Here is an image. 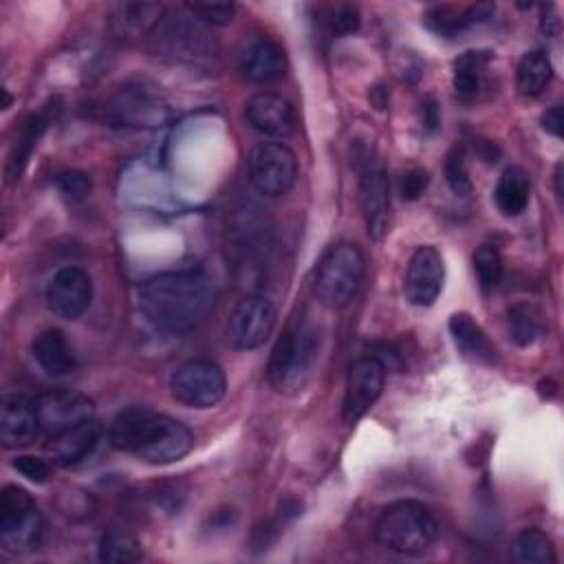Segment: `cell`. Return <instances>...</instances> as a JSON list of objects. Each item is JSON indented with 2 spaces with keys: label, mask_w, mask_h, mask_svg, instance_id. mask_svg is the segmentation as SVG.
Here are the masks:
<instances>
[{
  "label": "cell",
  "mask_w": 564,
  "mask_h": 564,
  "mask_svg": "<svg viewBox=\"0 0 564 564\" xmlns=\"http://www.w3.org/2000/svg\"><path fill=\"white\" fill-rule=\"evenodd\" d=\"M214 283L201 269L166 272L140 287V311L164 333H188L214 307Z\"/></svg>",
  "instance_id": "cell-1"
},
{
  "label": "cell",
  "mask_w": 564,
  "mask_h": 564,
  "mask_svg": "<svg viewBox=\"0 0 564 564\" xmlns=\"http://www.w3.org/2000/svg\"><path fill=\"white\" fill-rule=\"evenodd\" d=\"M109 443L151 465H170L181 461L195 445L192 432L162 412L133 406L122 410L111 428Z\"/></svg>",
  "instance_id": "cell-2"
},
{
  "label": "cell",
  "mask_w": 564,
  "mask_h": 564,
  "mask_svg": "<svg viewBox=\"0 0 564 564\" xmlns=\"http://www.w3.org/2000/svg\"><path fill=\"white\" fill-rule=\"evenodd\" d=\"M318 351H320L318 327L311 322L309 316L296 313L287 322L269 357L267 377L272 388L280 395L300 392L313 375Z\"/></svg>",
  "instance_id": "cell-3"
},
{
  "label": "cell",
  "mask_w": 564,
  "mask_h": 564,
  "mask_svg": "<svg viewBox=\"0 0 564 564\" xmlns=\"http://www.w3.org/2000/svg\"><path fill=\"white\" fill-rule=\"evenodd\" d=\"M436 535V518L423 502L417 500H397L388 505L375 522L377 542L401 555L425 553L434 544Z\"/></svg>",
  "instance_id": "cell-4"
},
{
  "label": "cell",
  "mask_w": 564,
  "mask_h": 564,
  "mask_svg": "<svg viewBox=\"0 0 564 564\" xmlns=\"http://www.w3.org/2000/svg\"><path fill=\"white\" fill-rule=\"evenodd\" d=\"M364 274L366 261L360 247L353 243H335L318 261L313 291L327 309L340 311L355 300Z\"/></svg>",
  "instance_id": "cell-5"
},
{
  "label": "cell",
  "mask_w": 564,
  "mask_h": 564,
  "mask_svg": "<svg viewBox=\"0 0 564 564\" xmlns=\"http://www.w3.org/2000/svg\"><path fill=\"white\" fill-rule=\"evenodd\" d=\"M43 516L32 494L8 485L0 494V542L10 553H27L41 544Z\"/></svg>",
  "instance_id": "cell-6"
},
{
  "label": "cell",
  "mask_w": 564,
  "mask_h": 564,
  "mask_svg": "<svg viewBox=\"0 0 564 564\" xmlns=\"http://www.w3.org/2000/svg\"><path fill=\"white\" fill-rule=\"evenodd\" d=\"M228 390V379L223 368L212 360H190L175 368L170 375L173 397L197 410L214 408L223 401Z\"/></svg>",
  "instance_id": "cell-7"
},
{
  "label": "cell",
  "mask_w": 564,
  "mask_h": 564,
  "mask_svg": "<svg viewBox=\"0 0 564 564\" xmlns=\"http://www.w3.org/2000/svg\"><path fill=\"white\" fill-rule=\"evenodd\" d=\"M252 186L265 197H285L298 179V162L291 148L278 142H263L252 148L247 159Z\"/></svg>",
  "instance_id": "cell-8"
},
{
  "label": "cell",
  "mask_w": 564,
  "mask_h": 564,
  "mask_svg": "<svg viewBox=\"0 0 564 564\" xmlns=\"http://www.w3.org/2000/svg\"><path fill=\"white\" fill-rule=\"evenodd\" d=\"M157 54L175 63H201L214 56V41L195 16H175L155 27Z\"/></svg>",
  "instance_id": "cell-9"
},
{
  "label": "cell",
  "mask_w": 564,
  "mask_h": 564,
  "mask_svg": "<svg viewBox=\"0 0 564 564\" xmlns=\"http://www.w3.org/2000/svg\"><path fill=\"white\" fill-rule=\"evenodd\" d=\"M276 307L265 296H245L232 311L225 335L228 342L239 351H254L263 346L276 329Z\"/></svg>",
  "instance_id": "cell-10"
},
{
  "label": "cell",
  "mask_w": 564,
  "mask_h": 564,
  "mask_svg": "<svg viewBox=\"0 0 564 564\" xmlns=\"http://www.w3.org/2000/svg\"><path fill=\"white\" fill-rule=\"evenodd\" d=\"M360 208L368 236L381 241L390 223V188L386 170L371 155L360 164Z\"/></svg>",
  "instance_id": "cell-11"
},
{
  "label": "cell",
  "mask_w": 564,
  "mask_h": 564,
  "mask_svg": "<svg viewBox=\"0 0 564 564\" xmlns=\"http://www.w3.org/2000/svg\"><path fill=\"white\" fill-rule=\"evenodd\" d=\"M386 384V368L375 357H362L353 362L346 377L342 414L346 423L360 421L381 397Z\"/></svg>",
  "instance_id": "cell-12"
},
{
  "label": "cell",
  "mask_w": 564,
  "mask_h": 564,
  "mask_svg": "<svg viewBox=\"0 0 564 564\" xmlns=\"http://www.w3.org/2000/svg\"><path fill=\"white\" fill-rule=\"evenodd\" d=\"M41 432L54 436L93 419V401L78 390H47L36 397Z\"/></svg>",
  "instance_id": "cell-13"
},
{
  "label": "cell",
  "mask_w": 564,
  "mask_h": 564,
  "mask_svg": "<svg viewBox=\"0 0 564 564\" xmlns=\"http://www.w3.org/2000/svg\"><path fill=\"white\" fill-rule=\"evenodd\" d=\"M445 280V265L436 247L421 245L412 254L406 272L403 291L410 305L414 307H432L441 296Z\"/></svg>",
  "instance_id": "cell-14"
},
{
  "label": "cell",
  "mask_w": 564,
  "mask_h": 564,
  "mask_svg": "<svg viewBox=\"0 0 564 564\" xmlns=\"http://www.w3.org/2000/svg\"><path fill=\"white\" fill-rule=\"evenodd\" d=\"M93 300L91 276L80 267H63L47 287V307L63 320L82 318Z\"/></svg>",
  "instance_id": "cell-15"
},
{
  "label": "cell",
  "mask_w": 564,
  "mask_h": 564,
  "mask_svg": "<svg viewBox=\"0 0 564 564\" xmlns=\"http://www.w3.org/2000/svg\"><path fill=\"white\" fill-rule=\"evenodd\" d=\"M245 120L263 137L287 140L296 133L298 118L294 104L272 91H261L252 96L245 104Z\"/></svg>",
  "instance_id": "cell-16"
},
{
  "label": "cell",
  "mask_w": 564,
  "mask_h": 564,
  "mask_svg": "<svg viewBox=\"0 0 564 564\" xmlns=\"http://www.w3.org/2000/svg\"><path fill=\"white\" fill-rule=\"evenodd\" d=\"M236 69L252 85H274L285 76V52L269 36H254L241 47Z\"/></svg>",
  "instance_id": "cell-17"
},
{
  "label": "cell",
  "mask_w": 564,
  "mask_h": 564,
  "mask_svg": "<svg viewBox=\"0 0 564 564\" xmlns=\"http://www.w3.org/2000/svg\"><path fill=\"white\" fill-rule=\"evenodd\" d=\"M41 432L36 399L23 392H5L0 406V441L5 447L30 445Z\"/></svg>",
  "instance_id": "cell-18"
},
{
  "label": "cell",
  "mask_w": 564,
  "mask_h": 564,
  "mask_svg": "<svg viewBox=\"0 0 564 564\" xmlns=\"http://www.w3.org/2000/svg\"><path fill=\"white\" fill-rule=\"evenodd\" d=\"M100 441H102V425L96 419H89L80 425H74L65 432L54 434L45 452L54 465L76 467L96 452Z\"/></svg>",
  "instance_id": "cell-19"
},
{
  "label": "cell",
  "mask_w": 564,
  "mask_h": 564,
  "mask_svg": "<svg viewBox=\"0 0 564 564\" xmlns=\"http://www.w3.org/2000/svg\"><path fill=\"white\" fill-rule=\"evenodd\" d=\"M32 355L49 377H67L76 371L74 349L60 329L43 331L32 344Z\"/></svg>",
  "instance_id": "cell-20"
},
{
  "label": "cell",
  "mask_w": 564,
  "mask_h": 564,
  "mask_svg": "<svg viewBox=\"0 0 564 564\" xmlns=\"http://www.w3.org/2000/svg\"><path fill=\"white\" fill-rule=\"evenodd\" d=\"M450 335L458 353L472 362H483L491 364L496 360V349L489 342L487 333L474 322L472 316L467 313H454L450 318Z\"/></svg>",
  "instance_id": "cell-21"
},
{
  "label": "cell",
  "mask_w": 564,
  "mask_h": 564,
  "mask_svg": "<svg viewBox=\"0 0 564 564\" xmlns=\"http://www.w3.org/2000/svg\"><path fill=\"white\" fill-rule=\"evenodd\" d=\"M494 14V5H472V8H432L425 14V25L445 38H454L465 30L485 23Z\"/></svg>",
  "instance_id": "cell-22"
},
{
  "label": "cell",
  "mask_w": 564,
  "mask_h": 564,
  "mask_svg": "<svg viewBox=\"0 0 564 564\" xmlns=\"http://www.w3.org/2000/svg\"><path fill=\"white\" fill-rule=\"evenodd\" d=\"M531 197V181L522 168H507L494 190V201L505 217H518L527 210Z\"/></svg>",
  "instance_id": "cell-23"
},
{
  "label": "cell",
  "mask_w": 564,
  "mask_h": 564,
  "mask_svg": "<svg viewBox=\"0 0 564 564\" xmlns=\"http://www.w3.org/2000/svg\"><path fill=\"white\" fill-rule=\"evenodd\" d=\"M159 16H162V5L124 3V5H118L113 12V30L120 36L135 38L148 32L151 27H157V23L162 21Z\"/></svg>",
  "instance_id": "cell-24"
},
{
  "label": "cell",
  "mask_w": 564,
  "mask_h": 564,
  "mask_svg": "<svg viewBox=\"0 0 564 564\" xmlns=\"http://www.w3.org/2000/svg\"><path fill=\"white\" fill-rule=\"evenodd\" d=\"M551 78H553V65L544 52L535 49L520 58L516 69V85L522 96L527 98L540 96L551 82Z\"/></svg>",
  "instance_id": "cell-25"
},
{
  "label": "cell",
  "mask_w": 564,
  "mask_h": 564,
  "mask_svg": "<svg viewBox=\"0 0 564 564\" xmlns=\"http://www.w3.org/2000/svg\"><path fill=\"white\" fill-rule=\"evenodd\" d=\"M47 131V120L43 115H30L23 126H21V133L14 142V148H12V155H10V162H8V179L10 181H16L21 179V175L25 173L27 168V162L34 153V148L38 146V140L43 137V133Z\"/></svg>",
  "instance_id": "cell-26"
},
{
  "label": "cell",
  "mask_w": 564,
  "mask_h": 564,
  "mask_svg": "<svg viewBox=\"0 0 564 564\" xmlns=\"http://www.w3.org/2000/svg\"><path fill=\"white\" fill-rule=\"evenodd\" d=\"M511 557L518 564H553L557 560L551 538L538 529H524L513 538Z\"/></svg>",
  "instance_id": "cell-27"
},
{
  "label": "cell",
  "mask_w": 564,
  "mask_h": 564,
  "mask_svg": "<svg viewBox=\"0 0 564 564\" xmlns=\"http://www.w3.org/2000/svg\"><path fill=\"white\" fill-rule=\"evenodd\" d=\"M98 553H100V560L109 564H133L144 557V549L140 540L124 529L107 531L100 540Z\"/></svg>",
  "instance_id": "cell-28"
},
{
  "label": "cell",
  "mask_w": 564,
  "mask_h": 564,
  "mask_svg": "<svg viewBox=\"0 0 564 564\" xmlns=\"http://www.w3.org/2000/svg\"><path fill=\"white\" fill-rule=\"evenodd\" d=\"M487 63H489L487 52H465L454 63V89L461 98L476 96Z\"/></svg>",
  "instance_id": "cell-29"
},
{
  "label": "cell",
  "mask_w": 564,
  "mask_h": 564,
  "mask_svg": "<svg viewBox=\"0 0 564 564\" xmlns=\"http://www.w3.org/2000/svg\"><path fill=\"white\" fill-rule=\"evenodd\" d=\"M509 333L518 346H531L542 335L540 313L531 305L509 309Z\"/></svg>",
  "instance_id": "cell-30"
},
{
  "label": "cell",
  "mask_w": 564,
  "mask_h": 564,
  "mask_svg": "<svg viewBox=\"0 0 564 564\" xmlns=\"http://www.w3.org/2000/svg\"><path fill=\"white\" fill-rule=\"evenodd\" d=\"M502 272H505V265L496 245L485 243L474 252V274L483 289L498 287V283L502 280Z\"/></svg>",
  "instance_id": "cell-31"
},
{
  "label": "cell",
  "mask_w": 564,
  "mask_h": 564,
  "mask_svg": "<svg viewBox=\"0 0 564 564\" xmlns=\"http://www.w3.org/2000/svg\"><path fill=\"white\" fill-rule=\"evenodd\" d=\"M445 179L452 188L454 195L458 197H469L472 195V179L467 170V159H465V148L456 146L447 153L445 159Z\"/></svg>",
  "instance_id": "cell-32"
},
{
  "label": "cell",
  "mask_w": 564,
  "mask_h": 564,
  "mask_svg": "<svg viewBox=\"0 0 564 564\" xmlns=\"http://www.w3.org/2000/svg\"><path fill=\"white\" fill-rule=\"evenodd\" d=\"M362 16L355 5H338L327 12L324 25L333 36H349L360 30Z\"/></svg>",
  "instance_id": "cell-33"
},
{
  "label": "cell",
  "mask_w": 564,
  "mask_h": 564,
  "mask_svg": "<svg viewBox=\"0 0 564 564\" xmlns=\"http://www.w3.org/2000/svg\"><path fill=\"white\" fill-rule=\"evenodd\" d=\"M190 12L203 25L223 27V25L232 23L236 8L230 3H195V5H190Z\"/></svg>",
  "instance_id": "cell-34"
},
{
  "label": "cell",
  "mask_w": 564,
  "mask_h": 564,
  "mask_svg": "<svg viewBox=\"0 0 564 564\" xmlns=\"http://www.w3.org/2000/svg\"><path fill=\"white\" fill-rule=\"evenodd\" d=\"M56 184H58V190H60L65 197L74 199V201L85 199V197L91 192V186H93V184H91V177H89L87 173H80V170L60 173L58 179H56Z\"/></svg>",
  "instance_id": "cell-35"
},
{
  "label": "cell",
  "mask_w": 564,
  "mask_h": 564,
  "mask_svg": "<svg viewBox=\"0 0 564 564\" xmlns=\"http://www.w3.org/2000/svg\"><path fill=\"white\" fill-rule=\"evenodd\" d=\"M12 465H14V469L19 474H23L32 483L43 485V483H47L52 478L49 463L45 458H38V456H19Z\"/></svg>",
  "instance_id": "cell-36"
},
{
  "label": "cell",
  "mask_w": 564,
  "mask_h": 564,
  "mask_svg": "<svg viewBox=\"0 0 564 564\" xmlns=\"http://www.w3.org/2000/svg\"><path fill=\"white\" fill-rule=\"evenodd\" d=\"M430 184V177L423 168H412L401 177V199L403 201H417L425 192Z\"/></svg>",
  "instance_id": "cell-37"
},
{
  "label": "cell",
  "mask_w": 564,
  "mask_h": 564,
  "mask_svg": "<svg viewBox=\"0 0 564 564\" xmlns=\"http://www.w3.org/2000/svg\"><path fill=\"white\" fill-rule=\"evenodd\" d=\"M283 516L278 513L276 520H267L263 524H258L252 533V549L258 553V551H267L272 546V542L278 538L280 533V524H283Z\"/></svg>",
  "instance_id": "cell-38"
},
{
  "label": "cell",
  "mask_w": 564,
  "mask_h": 564,
  "mask_svg": "<svg viewBox=\"0 0 564 564\" xmlns=\"http://www.w3.org/2000/svg\"><path fill=\"white\" fill-rule=\"evenodd\" d=\"M540 124H542V131H546L549 135H553V137L560 140V137L564 135V113H562V107H560V104L551 107V109L542 115Z\"/></svg>",
  "instance_id": "cell-39"
},
{
  "label": "cell",
  "mask_w": 564,
  "mask_h": 564,
  "mask_svg": "<svg viewBox=\"0 0 564 564\" xmlns=\"http://www.w3.org/2000/svg\"><path fill=\"white\" fill-rule=\"evenodd\" d=\"M542 32L551 38H555L560 34V19L551 16V19H542Z\"/></svg>",
  "instance_id": "cell-40"
},
{
  "label": "cell",
  "mask_w": 564,
  "mask_h": 564,
  "mask_svg": "<svg viewBox=\"0 0 564 564\" xmlns=\"http://www.w3.org/2000/svg\"><path fill=\"white\" fill-rule=\"evenodd\" d=\"M423 122H425V129H430V131H434V129L439 126L436 104H428V107H425V118H423Z\"/></svg>",
  "instance_id": "cell-41"
},
{
  "label": "cell",
  "mask_w": 564,
  "mask_h": 564,
  "mask_svg": "<svg viewBox=\"0 0 564 564\" xmlns=\"http://www.w3.org/2000/svg\"><path fill=\"white\" fill-rule=\"evenodd\" d=\"M553 179H555V197H557V201L562 203V195H564V190H562V162L555 166V175H553Z\"/></svg>",
  "instance_id": "cell-42"
},
{
  "label": "cell",
  "mask_w": 564,
  "mask_h": 564,
  "mask_svg": "<svg viewBox=\"0 0 564 564\" xmlns=\"http://www.w3.org/2000/svg\"><path fill=\"white\" fill-rule=\"evenodd\" d=\"M3 98H5V102H3V109H10V107H12V96L8 93V89H3Z\"/></svg>",
  "instance_id": "cell-43"
}]
</instances>
